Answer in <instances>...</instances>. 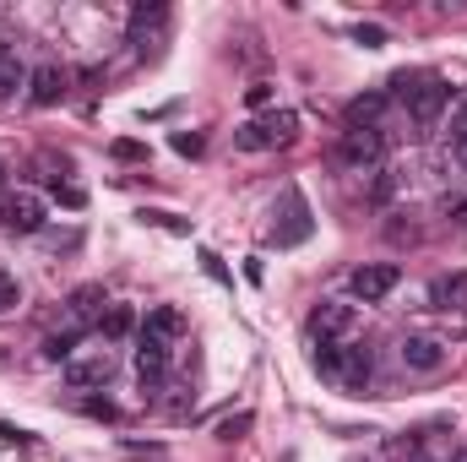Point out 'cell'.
<instances>
[{"mask_svg":"<svg viewBox=\"0 0 467 462\" xmlns=\"http://www.w3.org/2000/svg\"><path fill=\"white\" fill-rule=\"evenodd\" d=\"M391 88H397V99H402V110H408L413 125H435L441 110L451 104V88H446L441 77H430V71H424V77H397Z\"/></svg>","mask_w":467,"mask_h":462,"instance_id":"obj_1","label":"cell"},{"mask_svg":"<svg viewBox=\"0 0 467 462\" xmlns=\"http://www.w3.org/2000/svg\"><path fill=\"white\" fill-rule=\"evenodd\" d=\"M316 370H321L327 381H337V386H364L369 370H375V359H369V348L316 343Z\"/></svg>","mask_w":467,"mask_h":462,"instance_id":"obj_2","label":"cell"},{"mask_svg":"<svg viewBox=\"0 0 467 462\" xmlns=\"http://www.w3.org/2000/svg\"><path fill=\"white\" fill-rule=\"evenodd\" d=\"M353 327H358V305L348 299H321L310 310V343H343L353 338Z\"/></svg>","mask_w":467,"mask_h":462,"instance_id":"obj_3","label":"cell"},{"mask_svg":"<svg viewBox=\"0 0 467 462\" xmlns=\"http://www.w3.org/2000/svg\"><path fill=\"white\" fill-rule=\"evenodd\" d=\"M60 375H66L71 392H93V386H109L115 359H109V348H88V353H71V359L60 364Z\"/></svg>","mask_w":467,"mask_h":462,"instance_id":"obj_4","label":"cell"},{"mask_svg":"<svg viewBox=\"0 0 467 462\" xmlns=\"http://www.w3.org/2000/svg\"><path fill=\"white\" fill-rule=\"evenodd\" d=\"M0 229L5 234H38L44 229V196H38V191H11V196H0Z\"/></svg>","mask_w":467,"mask_h":462,"instance_id":"obj_5","label":"cell"},{"mask_svg":"<svg viewBox=\"0 0 467 462\" xmlns=\"http://www.w3.org/2000/svg\"><path fill=\"white\" fill-rule=\"evenodd\" d=\"M380 152H386V131H343V142H337V163L353 169V174L375 169Z\"/></svg>","mask_w":467,"mask_h":462,"instance_id":"obj_6","label":"cell"},{"mask_svg":"<svg viewBox=\"0 0 467 462\" xmlns=\"http://www.w3.org/2000/svg\"><path fill=\"white\" fill-rule=\"evenodd\" d=\"M397 283H402V267H397V261H369V267H358L348 278L353 299H364V305H380Z\"/></svg>","mask_w":467,"mask_h":462,"instance_id":"obj_7","label":"cell"},{"mask_svg":"<svg viewBox=\"0 0 467 462\" xmlns=\"http://www.w3.org/2000/svg\"><path fill=\"white\" fill-rule=\"evenodd\" d=\"M402 364L413 370V375H441L446 370V359H451V348L446 338H430V332H413V338H402Z\"/></svg>","mask_w":467,"mask_h":462,"instance_id":"obj_8","label":"cell"},{"mask_svg":"<svg viewBox=\"0 0 467 462\" xmlns=\"http://www.w3.org/2000/svg\"><path fill=\"white\" fill-rule=\"evenodd\" d=\"M136 375H141V392H163V381H169V343L136 332Z\"/></svg>","mask_w":467,"mask_h":462,"instance_id":"obj_9","label":"cell"},{"mask_svg":"<svg viewBox=\"0 0 467 462\" xmlns=\"http://www.w3.org/2000/svg\"><path fill=\"white\" fill-rule=\"evenodd\" d=\"M163 22H169V11H163V5H136V11H130V44H136V55H147V49L158 44Z\"/></svg>","mask_w":467,"mask_h":462,"instance_id":"obj_10","label":"cell"},{"mask_svg":"<svg viewBox=\"0 0 467 462\" xmlns=\"http://www.w3.org/2000/svg\"><path fill=\"white\" fill-rule=\"evenodd\" d=\"M60 93H66V71H60V66H38V71L27 77V99H33L38 110L60 104Z\"/></svg>","mask_w":467,"mask_h":462,"instance_id":"obj_11","label":"cell"},{"mask_svg":"<svg viewBox=\"0 0 467 462\" xmlns=\"http://www.w3.org/2000/svg\"><path fill=\"white\" fill-rule=\"evenodd\" d=\"M386 104H391V93H358L348 104V131H380Z\"/></svg>","mask_w":467,"mask_h":462,"instance_id":"obj_12","label":"cell"},{"mask_svg":"<svg viewBox=\"0 0 467 462\" xmlns=\"http://www.w3.org/2000/svg\"><path fill=\"white\" fill-rule=\"evenodd\" d=\"M141 332H147V338H158V343H174V338L185 332V316H180L174 305H152V310H147V321H141Z\"/></svg>","mask_w":467,"mask_h":462,"instance_id":"obj_13","label":"cell"},{"mask_svg":"<svg viewBox=\"0 0 467 462\" xmlns=\"http://www.w3.org/2000/svg\"><path fill=\"white\" fill-rule=\"evenodd\" d=\"M104 305H109V299H104V289H99V283H88V289H77V294H71V316H77V321H93V316L104 321Z\"/></svg>","mask_w":467,"mask_h":462,"instance_id":"obj_14","label":"cell"},{"mask_svg":"<svg viewBox=\"0 0 467 462\" xmlns=\"http://www.w3.org/2000/svg\"><path fill=\"white\" fill-rule=\"evenodd\" d=\"M16 88H27V71H22L16 49L0 44V99H16Z\"/></svg>","mask_w":467,"mask_h":462,"instance_id":"obj_15","label":"cell"},{"mask_svg":"<svg viewBox=\"0 0 467 462\" xmlns=\"http://www.w3.org/2000/svg\"><path fill=\"white\" fill-rule=\"evenodd\" d=\"M261 131H266L272 147H277V142H294V136H299V115H294V110H272V115L261 120Z\"/></svg>","mask_w":467,"mask_h":462,"instance_id":"obj_16","label":"cell"},{"mask_svg":"<svg viewBox=\"0 0 467 462\" xmlns=\"http://www.w3.org/2000/svg\"><path fill=\"white\" fill-rule=\"evenodd\" d=\"M234 147H239V152H266L272 142H266L261 120H250V125H239V131H234Z\"/></svg>","mask_w":467,"mask_h":462,"instance_id":"obj_17","label":"cell"},{"mask_svg":"<svg viewBox=\"0 0 467 462\" xmlns=\"http://www.w3.org/2000/svg\"><path fill=\"white\" fill-rule=\"evenodd\" d=\"M99 327H104V338H125V332L136 327V316H130V305H109Z\"/></svg>","mask_w":467,"mask_h":462,"instance_id":"obj_18","label":"cell"},{"mask_svg":"<svg viewBox=\"0 0 467 462\" xmlns=\"http://www.w3.org/2000/svg\"><path fill=\"white\" fill-rule=\"evenodd\" d=\"M430 294H435V305H446V299H467V272H457V278H441Z\"/></svg>","mask_w":467,"mask_h":462,"instance_id":"obj_19","label":"cell"},{"mask_svg":"<svg viewBox=\"0 0 467 462\" xmlns=\"http://www.w3.org/2000/svg\"><path fill=\"white\" fill-rule=\"evenodd\" d=\"M250 430V414H229V419H218V441H239Z\"/></svg>","mask_w":467,"mask_h":462,"instance_id":"obj_20","label":"cell"},{"mask_svg":"<svg viewBox=\"0 0 467 462\" xmlns=\"http://www.w3.org/2000/svg\"><path fill=\"white\" fill-rule=\"evenodd\" d=\"M272 99H277V88H272V82H250V88H244V104H250V110H266Z\"/></svg>","mask_w":467,"mask_h":462,"instance_id":"obj_21","label":"cell"},{"mask_svg":"<svg viewBox=\"0 0 467 462\" xmlns=\"http://www.w3.org/2000/svg\"><path fill=\"white\" fill-rule=\"evenodd\" d=\"M22 305V283L11 272H0V310H16Z\"/></svg>","mask_w":467,"mask_h":462,"instance_id":"obj_22","label":"cell"},{"mask_svg":"<svg viewBox=\"0 0 467 462\" xmlns=\"http://www.w3.org/2000/svg\"><path fill=\"white\" fill-rule=\"evenodd\" d=\"M353 38H358L364 49H380V44H386V27H375V22H358V27H353Z\"/></svg>","mask_w":467,"mask_h":462,"instance_id":"obj_23","label":"cell"},{"mask_svg":"<svg viewBox=\"0 0 467 462\" xmlns=\"http://www.w3.org/2000/svg\"><path fill=\"white\" fill-rule=\"evenodd\" d=\"M391 191H397V174H391V169H375V185H369V202H386Z\"/></svg>","mask_w":467,"mask_h":462,"instance_id":"obj_24","label":"cell"},{"mask_svg":"<svg viewBox=\"0 0 467 462\" xmlns=\"http://www.w3.org/2000/svg\"><path fill=\"white\" fill-rule=\"evenodd\" d=\"M44 353H49V359H60V364H66V359H71V353H77V332H66V338H49V343H44Z\"/></svg>","mask_w":467,"mask_h":462,"instance_id":"obj_25","label":"cell"},{"mask_svg":"<svg viewBox=\"0 0 467 462\" xmlns=\"http://www.w3.org/2000/svg\"><path fill=\"white\" fill-rule=\"evenodd\" d=\"M82 408H88L93 419H119V408H115V403H109V397H88Z\"/></svg>","mask_w":467,"mask_h":462,"instance_id":"obj_26","label":"cell"},{"mask_svg":"<svg viewBox=\"0 0 467 462\" xmlns=\"http://www.w3.org/2000/svg\"><path fill=\"white\" fill-rule=\"evenodd\" d=\"M55 196H60L66 207H82V202H88V191H82V185H60V180H55Z\"/></svg>","mask_w":467,"mask_h":462,"instance_id":"obj_27","label":"cell"},{"mask_svg":"<svg viewBox=\"0 0 467 462\" xmlns=\"http://www.w3.org/2000/svg\"><path fill=\"white\" fill-rule=\"evenodd\" d=\"M451 163L467 169V131H451Z\"/></svg>","mask_w":467,"mask_h":462,"instance_id":"obj_28","label":"cell"},{"mask_svg":"<svg viewBox=\"0 0 467 462\" xmlns=\"http://www.w3.org/2000/svg\"><path fill=\"white\" fill-rule=\"evenodd\" d=\"M115 158L136 163V158H147V147H141V142H115Z\"/></svg>","mask_w":467,"mask_h":462,"instance_id":"obj_29","label":"cell"},{"mask_svg":"<svg viewBox=\"0 0 467 462\" xmlns=\"http://www.w3.org/2000/svg\"><path fill=\"white\" fill-rule=\"evenodd\" d=\"M147 224H158V229H169V234H185V224L180 218H169V213H141Z\"/></svg>","mask_w":467,"mask_h":462,"instance_id":"obj_30","label":"cell"},{"mask_svg":"<svg viewBox=\"0 0 467 462\" xmlns=\"http://www.w3.org/2000/svg\"><path fill=\"white\" fill-rule=\"evenodd\" d=\"M174 147H180V152H185V158H196V152H202V147H207V142H202V136H185V131H180V136H174Z\"/></svg>","mask_w":467,"mask_h":462,"instance_id":"obj_31","label":"cell"},{"mask_svg":"<svg viewBox=\"0 0 467 462\" xmlns=\"http://www.w3.org/2000/svg\"><path fill=\"white\" fill-rule=\"evenodd\" d=\"M202 267H207V278H218V283H229V272H223V261H218V256H213V250H207V256H202Z\"/></svg>","mask_w":467,"mask_h":462,"instance_id":"obj_32","label":"cell"},{"mask_svg":"<svg viewBox=\"0 0 467 462\" xmlns=\"http://www.w3.org/2000/svg\"><path fill=\"white\" fill-rule=\"evenodd\" d=\"M451 224H457V229H467V202H462V207H451Z\"/></svg>","mask_w":467,"mask_h":462,"instance_id":"obj_33","label":"cell"},{"mask_svg":"<svg viewBox=\"0 0 467 462\" xmlns=\"http://www.w3.org/2000/svg\"><path fill=\"white\" fill-rule=\"evenodd\" d=\"M451 462H467V446H457V457H451Z\"/></svg>","mask_w":467,"mask_h":462,"instance_id":"obj_34","label":"cell"},{"mask_svg":"<svg viewBox=\"0 0 467 462\" xmlns=\"http://www.w3.org/2000/svg\"><path fill=\"white\" fill-rule=\"evenodd\" d=\"M457 131H467V99H462V125H457Z\"/></svg>","mask_w":467,"mask_h":462,"instance_id":"obj_35","label":"cell"},{"mask_svg":"<svg viewBox=\"0 0 467 462\" xmlns=\"http://www.w3.org/2000/svg\"><path fill=\"white\" fill-rule=\"evenodd\" d=\"M0 185H5V169H0Z\"/></svg>","mask_w":467,"mask_h":462,"instance_id":"obj_36","label":"cell"}]
</instances>
